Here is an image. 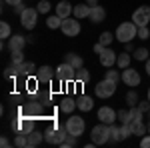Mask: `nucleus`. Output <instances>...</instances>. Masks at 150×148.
<instances>
[{
	"instance_id": "nucleus-1",
	"label": "nucleus",
	"mask_w": 150,
	"mask_h": 148,
	"mask_svg": "<svg viewBox=\"0 0 150 148\" xmlns=\"http://www.w3.org/2000/svg\"><path fill=\"white\" fill-rule=\"evenodd\" d=\"M116 40L118 42H122V44H126V42H132L134 38H138V26L132 22H122V24H118V28H116Z\"/></svg>"
},
{
	"instance_id": "nucleus-2",
	"label": "nucleus",
	"mask_w": 150,
	"mask_h": 148,
	"mask_svg": "<svg viewBox=\"0 0 150 148\" xmlns=\"http://www.w3.org/2000/svg\"><path fill=\"white\" fill-rule=\"evenodd\" d=\"M90 138H92L94 144H98V146H102L106 142H110V124H96L92 128V132H90Z\"/></svg>"
},
{
	"instance_id": "nucleus-3",
	"label": "nucleus",
	"mask_w": 150,
	"mask_h": 148,
	"mask_svg": "<svg viewBox=\"0 0 150 148\" xmlns=\"http://www.w3.org/2000/svg\"><path fill=\"white\" fill-rule=\"evenodd\" d=\"M66 130H68V134L72 136L80 138L84 134V130H86V122H84V118L82 116H74V114H70V118H66Z\"/></svg>"
},
{
	"instance_id": "nucleus-4",
	"label": "nucleus",
	"mask_w": 150,
	"mask_h": 148,
	"mask_svg": "<svg viewBox=\"0 0 150 148\" xmlns=\"http://www.w3.org/2000/svg\"><path fill=\"white\" fill-rule=\"evenodd\" d=\"M116 82H112V80H108V78H104L100 80L96 86H94V94L98 96V98H110V96H114V92H116Z\"/></svg>"
},
{
	"instance_id": "nucleus-5",
	"label": "nucleus",
	"mask_w": 150,
	"mask_h": 148,
	"mask_svg": "<svg viewBox=\"0 0 150 148\" xmlns=\"http://www.w3.org/2000/svg\"><path fill=\"white\" fill-rule=\"evenodd\" d=\"M56 80L62 84V82H74L76 80V68L70 66L68 62H62L56 66Z\"/></svg>"
},
{
	"instance_id": "nucleus-6",
	"label": "nucleus",
	"mask_w": 150,
	"mask_h": 148,
	"mask_svg": "<svg viewBox=\"0 0 150 148\" xmlns=\"http://www.w3.org/2000/svg\"><path fill=\"white\" fill-rule=\"evenodd\" d=\"M60 30H62V34L68 36V38H74V36L80 34L82 26L78 22V18H74V16H68V18H64L62 20V26H60Z\"/></svg>"
},
{
	"instance_id": "nucleus-7",
	"label": "nucleus",
	"mask_w": 150,
	"mask_h": 148,
	"mask_svg": "<svg viewBox=\"0 0 150 148\" xmlns=\"http://www.w3.org/2000/svg\"><path fill=\"white\" fill-rule=\"evenodd\" d=\"M38 8H26V10L20 14V24H22V28L26 30H34L36 28V22H38Z\"/></svg>"
},
{
	"instance_id": "nucleus-8",
	"label": "nucleus",
	"mask_w": 150,
	"mask_h": 148,
	"mask_svg": "<svg viewBox=\"0 0 150 148\" xmlns=\"http://www.w3.org/2000/svg\"><path fill=\"white\" fill-rule=\"evenodd\" d=\"M132 22L136 26H148L150 24V6H146V4L138 6L136 10L132 12Z\"/></svg>"
},
{
	"instance_id": "nucleus-9",
	"label": "nucleus",
	"mask_w": 150,
	"mask_h": 148,
	"mask_svg": "<svg viewBox=\"0 0 150 148\" xmlns=\"http://www.w3.org/2000/svg\"><path fill=\"white\" fill-rule=\"evenodd\" d=\"M56 78V68H52V66H40V68L36 70V80H38V84H50L52 80Z\"/></svg>"
},
{
	"instance_id": "nucleus-10",
	"label": "nucleus",
	"mask_w": 150,
	"mask_h": 148,
	"mask_svg": "<svg viewBox=\"0 0 150 148\" xmlns=\"http://www.w3.org/2000/svg\"><path fill=\"white\" fill-rule=\"evenodd\" d=\"M122 82L126 84V86H130V88H134V86H140V82H142V76H140L138 70L134 68H124L122 70Z\"/></svg>"
},
{
	"instance_id": "nucleus-11",
	"label": "nucleus",
	"mask_w": 150,
	"mask_h": 148,
	"mask_svg": "<svg viewBox=\"0 0 150 148\" xmlns=\"http://www.w3.org/2000/svg\"><path fill=\"white\" fill-rule=\"evenodd\" d=\"M116 58H118V52H114L110 46H106L102 52L98 54V60H100V64H102L104 68H112L116 64Z\"/></svg>"
},
{
	"instance_id": "nucleus-12",
	"label": "nucleus",
	"mask_w": 150,
	"mask_h": 148,
	"mask_svg": "<svg viewBox=\"0 0 150 148\" xmlns=\"http://www.w3.org/2000/svg\"><path fill=\"white\" fill-rule=\"evenodd\" d=\"M98 120L104 122V124H114L118 120V112L110 106H100L98 108Z\"/></svg>"
},
{
	"instance_id": "nucleus-13",
	"label": "nucleus",
	"mask_w": 150,
	"mask_h": 148,
	"mask_svg": "<svg viewBox=\"0 0 150 148\" xmlns=\"http://www.w3.org/2000/svg\"><path fill=\"white\" fill-rule=\"evenodd\" d=\"M28 44V40H26V36L22 34H12L8 38V50H24V46Z\"/></svg>"
},
{
	"instance_id": "nucleus-14",
	"label": "nucleus",
	"mask_w": 150,
	"mask_h": 148,
	"mask_svg": "<svg viewBox=\"0 0 150 148\" xmlns=\"http://www.w3.org/2000/svg\"><path fill=\"white\" fill-rule=\"evenodd\" d=\"M54 8H56V14L62 18V20H64V18H68V16H72V12H74V6L70 4L68 0H60Z\"/></svg>"
},
{
	"instance_id": "nucleus-15",
	"label": "nucleus",
	"mask_w": 150,
	"mask_h": 148,
	"mask_svg": "<svg viewBox=\"0 0 150 148\" xmlns=\"http://www.w3.org/2000/svg\"><path fill=\"white\" fill-rule=\"evenodd\" d=\"M76 106H78V110H80V112H90V110L94 108L92 96H86V94L76 96Z\"/></svg>"
},
{
	"instance_id": "nucleus-16",
	"label": "nucleus",
	"mask_w": 150,
	"mask_h": 148,
	"mask_svg": "<svg viewBox=\"0 0 150 148\" xmlns=\"http://www.w3.org/2000/svg\"><path fill=\"white\" fill-rule=\"evenodd\" d=\"M88 20H90L92 24H100V22H104V20H106V10H104L102 6H92Z\"/></svg>"
},
{
	"instance_id": "nucleus-17",
	"label": "nucleus",
	"mask_w": 150,
	"mask_h": 148,
	"mask_svg": "<svg viewBox=\"0 0 150 148\" xmlns=\"http://www.w3.org/2000/svg\"><path fill=\"white\" fill-rule=\"evenodd\" d=\"M58 108H60V112H64V114H72L78 108V106H76V98H70V96L62 98L60 104H58Z\"/></svg>"
},
{
	"instance_id": "nucleus-18",
	"label": "nucleus",
	"mask_w": 150,
	"mask_h": 148,
	"mask_svg": "<svg viewBox=\"0 0 150 148\" xmlns=\"http://www.w3.org/2000/svg\"><path fill=\"white\" fill-rule=\"evenodd\" d=\"M16 68H18V72H20V76H26V78H28V76H34L36 70H38V68H36V64H34V62H30V60H28V62L24 60L22 64H18Z\"/></svg>"
},
{
	"instance_id": "nucleus-19",
	"label": "nucleus",
	"mask_w": 150,
	"mask_h": 148,
	"mask_svg": "<svg viewBox=\"0 0 150 148\" xmlns=\"http://www.w3.org/2000/svg\"><path fill=\"white\" fill-rule=\"evenodd\" d=\"M64 62H68L70 66H74L76 70L84 66V58H82L80 54H76V52H68V54H64Z\"/></svg>"
},
{
	"instance_id": "nucleus-20",
	"label": "nucleus",
	"mask_w": 150,
	"mask_h": 148,
	"mask_svg": "<svg viewBox=\"0 0 150 148\" xmlns=\"http://www.w3.org/2000/svg\"><path fill=\"white\" fill-rule=\"evenodd\" d=\"M90 10H92V6H88L86 2H84V4H76V6H74V12H72V16L78 18V20H82V18H88V16H90Z\"/></svg>"
},
{
	"instance_id": "nucleus-21",
	"label": "nucleus",
	"mask_w": 150,
	"mask_h": 148,
	"mask_svg": "<svg viewBox=\"0 0 150 148\" xmlns=\"http://www.w3.org/2000/svg\"><path fill=\"white\" fill-rule=\"evenodd\" d=\"M130 128H132V136H144V134H148V128L146 124L142 122V120H130Z\"/></svg>"
},
{
	"instance_id": "nucleus-22",
	"label": "nucleus",
	"mask_w": 150,
	"mask_h": 148,
	"mask_svg": "<svg viewBox=\"0 0 150 148\" xmlns=\"http://www.w3.org/2000/svg\"><path fill=\"white\" fill-rule=\"evenodd\" d=\"M42 140H44V132H38V130H32L30 134H28V148H36L42 144Z\"/></svg>"
},
{
	"instance_id": "nucleus-23",
	"label": "nucleus",
	"mask_w": 150,
	"mask_h": 148,
	"mask_svg": "<svg viewBox=\"0 0 150 148\" xmlns=\"http://www.w3.org/2000/svg\"><path fill=\"white\" fill-rule=\"evenodd\" d=\"M22 112H26L28 116H42V114H44V108H42L40 102H30L28 106H24Z\"/></svg>"
},
{
	"instance_id": "nucleus-24",
	"label": "nucleus",
	"mask_w": 150,
	"mask_h": 148,
	"mask_svg": "<svg viewBox=\"0 0 150 148\" xmlns=\"http://www.w3.org/2000/svg\"><path fill=\"white\" fill-rule=\"evenodd\" d=\"M130 62H132V56H130V52H126V50H124V52H120L118 58H116V66H118L120 70L128 68V66H130Z\"/></svg>"
},
{
	"instance_id": "nucleus-25",
	"label": "nucleus",
	"mask_w": 150,
	"mask_h": 148,
	"mask_svg": "<svg viewBox=\"0 0 150 148\" xmlns=\"http://www.w3.org/2000/svg\"><path fill=\"white\" fill-rule=\"evenodd\" d=\"M148 54H150V50L148 48H144V46H142V48H136V50H134V52H132V58H134V60H142V62H146V60H148Z\"/></svg>"
},
{
	"instance_id": "nucleus-26",
	"label": "nucleus",
	"mask_w": 150,
	"mask_h": 148,
	"mask_svg": "<svg viewBox=\"0 0 150 148\" xmlns=\"http://www.w3.org/2000/svg\"><path fill=\"white\" fill-rule=\"evenodd\" d=\"M14 146L16 148H28V134L26 132H18L14 136Z\"/></svg>"
},
{
	"instance_id": "nucleus-27",
	"label": "nucleus",
	"mask_w": 150,
	"mask_h": 148,
	"mask_svg": "<svg viewBox=\"0 0 150 148\" xmlns=\"http://www.w3.org/2000/svg\"><path fill=\"white\" fill-rule=\"evenodd\" d=\"M46 26L50 28V30H56V28H60V26H62V18H60L58 14L48 16V18H46Z\"/></svg>"
},
{
	"instance_id": "nucleus-28",
	"label": "nucleus",
	"mask_w": 150,
	"mask_h": 148,
	"mask_svg": "<svg viewBox=\"0 0 150 148\" xmlns=\"http://www.w3.org/2000/svg\"><path fill=\"white\" fill-rule=\"evenodd\" d=\"M126 104H128V108H132V106H138V102H140V98H138V92L136 90H130L126 94Z\"/></svg>"
},
{
	"instance_id": "nucleus-29",
	"label": "nucleus",
	"mask_w": 150,
	"mask_h": 148,
	"mask_svg": "<svg viewBox=\"0 0 150 148\" xmlns=\"http://www.w3.org/2000/svg\"><path fill=\"white\" fill-rule=\"evenodd\" d=\"M10 62L14 64V66L22 64L24 62V50H12L10 52Z\"/></svg>"
},
{
	"instance_id": "nucleus-30",
	"label": "nucleus",
	"mask_w": 150,
	"mask_h": 148,
	"mask_svg": "<svg viewBox=\"0 0 150 148\" xmlns=\"http://www.w3.org/2000/svg\"><path fill=\"white\" fill-rule=\"evenodd\" d=\"M88 80H90V72L84 68V66L76 70V82H80V84H86Z\"/></svg>"
},
{
	"instance_id": "nucleus-31",
	"label": "nucleus",
	"mask_w": 150,
	"mask_h": 148,
	"mask_svg": "<svg viewBox=\"0 0 150 148\" xmlns=\"http://www.w3.org/2000/svg\"><path fill=\"white\" fill-rule=\"evenodd\" d=\"M10 36H12L10 24H8V22H4V20H2V22H0V38H2V40H8Z\"/></svg>"
},
{
	"instance_id": "nucleus-32",
	"label": "nucleus",
	"mask_w": 150,
	"mask_h": 148,
	"mask_svg": "<svg viewBox=\"0 0 150 148\" xmlns=\"http://www.w3.org/2000/svg\"><path fill=\"white\" fill-rule=\"evenodd\" d=\"M122 140V134H120V126L110 124V142H120Z\"/></svg>"
},
{
	"instance_id": "nucleus-33",
	"label": "nucleus",
	"mask_w": 150,
	"mask_h": 148,
	"mask_svg": "<svg viewBox=\"0 0 150 148\" xmlns=\"http://www.w3.org/2000/svg\"><path fill=\"white\" fill-rule=\"evenodd\" d=\"M112 40H116V36L112 34V32H102L100 38H98V42H100L102 46H110V44H112Z\"/></svg>"
},
{
	"instance_id": "nucleus-34",
	"label": "nucleus",
	"mask_w": 150,
	"mask_h": 148,
	"mask_svg": "<svg viewBox=\"0 0 150 148\" xmlns=\"http://www.w3.org/2000/svg\"><path fill=\"white\" fill-rule=\"evenodd\" d=\"M104 78H108V80H112V82H116V84H118V82L122 80V72L108 68V70H106V76H104Z\"/></svg>"
},
{
	"instance_id": "nucleus-35",
	"label": "nucleus",
	"mask_w": 150,
	"mask_h": 148,
	"mask_svg": "<svg viewBox=\"0 0 150 148\" xmlns=\"http://www.w3.org/2000/svg\"><path fill=\"white\" fill-rule=\"evenodd\" d=\"M118 120H120V124H128V122L132 120V118H130V108H128V110H124V108L118 110Z\"/></svg>"
},
{
	"instance_id": "nucleus-36",
	"label": "nucleus",
	"mask_w": 150,
	"mask_h": 148,
	"mask_svg": "<svg viewBox=\"0 0 150 148\" xmlns=\"http://www.w3.org/2000/svg\"><path fill=\"white\" fill-rule=\"evenodd\" d=\"M76 144H78V138L72 136V134H68V138H66V140H64V142H62L60 146H62V148H74Z\"/></svg>"
},
{
	"instance_id": "nucleus-37",
	"label": "nucleus",
	"mask_w": 150,
	"mask_h": 148,
	"mask_svg": "<svg viewBox=\"0 0 150 148\" xmlns=\"http://www.w3.org/2000/svg\"><path fill=\"white\" fill-rule=\"evenodd\" d=\"M16 76H20V72H18V68H16L14 64L4 70V78H16Z\"/></svg>"
},
{
	"instance_id": "nucleus-38",
	"label": "nucleus",
	"mask_w": 150,
	"mask_h": 148,
	"mask_svg": "<svg viewBox=\"0 0 150 148\" xmlns=\"http://www.w3.org/2000/svg\"><path fill=\"white\" fill-rule=\"evenodd\" d=\"M120 134H122V140L132 136V128H130V122L128 124H120Z\"/></svg>"
},
{
	"instance_id": "nucleus-39",
	"label": "nucleus",
	"mask_w": 150,
	"mask_h": 148,
	"mask_svg": "<svg viewBox=\"0 0 150 148\" xmlns=\"http://www.w3.org/2000/svg\"><path fill=\"white\" fill-rule=\"evenodd\" d=\"M36 8H38L40 14H48V12H50V2H48V0H40Z\"/></svg>"
},
{
	"instance_id": "nucleus-40",
	"label": "nucleus",
	"mask_w": 150,
	"mask_h": 148,
	"mask_svg": "<svg viewBox=\"0 0 150 148\" xmlns=\"http://www.w3.org/2000/svg\"><path fill=\"white\" fill-rule=\"evenodd\" d=\"M142 116H144V112L140 110L138 106H132V108H130V118H132V120H142Z\"/></svg>"
},
{
	"instance_id": "nucleus-41",
	"label": "nucleus",
	"mask_w": 150,
	"mask_h": 148,
	"mask_svg": "<svg viewBox=\"0 0 150 148\" xmlns=\"http://www.w3.org/2000/svg\"><path fill=\"white\" fill-rule=\"evenodd\" d=\"M138 38L140 40H148L150 38V28L148 26H138Z\"/></svg>"
},
{
	"instance_id": "nucleus-42",
	"label": "nucleus",
	"mask_w": 150,
	"mask_h": 148,
	"mask_svg": "<svg viewBox=\"0 0 150 148\" xmlns=\"http://www.w3.org/2000/svg\"><path fill=\"white\" fill-rule=\"evenodd\" d=\"M138 108H140L144 114L150 112V100H148V98H146V100H140V102H138Z\"/></svg>"
},
{
	"instance_id": "nucleus-43",
	"label": "nucleus",
	"mask_w": 150,
	"mask_h": 148,
	"mask_svg": "<svg viewBox=\"0 0 150 148\" xmlns=\"http://www.w3.org/2000/svg\"><path fill=\"white\" fill-rule=\"evenodd\" d=\"M140 146L142 148H150V134H144L140 138Z\"/></svg>"
},
{
	"instance_id": "nucleus-44",
	"label": "nucleus",
	"mask_w": 150,
	"mask_h": 148,
	"mask_svg": "<svg viewBox=\"0 0 150 148\" xmlns=\"http://www.w3.org/2000/svg\"><path fill=\"white\" fill-rule=\"evenodd\" d=\"M12 8H14V12H16V14L20 16V14H22V12L28 8V6H24V2H20V4H16V6H12Z\"/></svg>"
},
{
	"instance_id": "nucleus-45",
	"label": "nucleus",
	"mask_w": 150,
	"mask_h": 148,
	"mask_svg": "<svg viewBox=\"0 0 150 148\" xmlns=\"http://www.w3.org/2000/svg\"><path fill=\"white\" fill-rule=\"evenodd\" d=\"M0 146H2V148H8V146H12V142L6 136H2V138H0Z\"/></svg>"
},
{
	"instance_id": "nucleus-46",
	"label": "nucleus",
	"mask_w": 150,
	"mask_h": 148,
	"mask_svg": "<svg viewBox=\"0 0 150 148\" xmlns=\"http://www.w3.org/2000/svg\"><path fill=\"white\" fill-rule=\"evenodd\" d=\"M104 48H106V46H102V44H100V42H96V44H94V48H92V50H94V54H100V52H102Z\"/></svg>"
},
{
	"instance_id": "nucleus-47",
	"label": "nucleus",
	"mask_w": 150,
	"mask_h": 148,
	"mask_svg": "<svg viewBox=\"0 0 150 148\" xmlns=\"http://www.w3.org/2000/svg\"><path fill=\"white\" fill-rule=\"evenodd\" d=\"M124 50H126V52H134V50H136V48H134V42H126V44H124Z\"/></svg>"
},
{
	"instance_id": "nucleus-48",
	"label": "nucleus",
	"mask_w": 150,
	"mask_h": 148,
	"mask_svg": "<svg viewBox=\"0 0 150 148\" xmlns=\"http://www.w3.org/2000/svg\"><path fill=\"white\" fill-rule=\"evenodd\" d=\"M4 2H6V4H10V6H16V4H20L22 0H4Z\"/></svg>"
},
{
	"instance_id": "nucleus-49",
	"label": "nucleus",
	"mask_w": 150,
	"mask_h": 148,
	"mask_svg": "<svg viewBox=\"0 0 150 148\" xmlns=\"http://www.w3.org/2000/svg\"><path fill=\"white\" fill-rule=\"evenodd\" d=\"M88 6H98V0H86Z\"/></svg>"
},
{
	"instance_id": "nucleus-50",
	"label": "nucleus",
	"mask_w": 150,
	"mask_h": 148,
	"mask_svg": "<svg viewBox=\"0 0 150 148\" xmlns=\"http://www.w3.org/2000/svg\"><path fill=\"white\" fill-rule=\"evenodd\" d=\"M146 74H148V76H150V58H148V60H146Z\"/></svg>"
},
{
	"instance_id": "nucleus-51",
	"label": "nucleus",
	"mask_w": 150,
	"mask_h": 148,
	"mask_svg": "<svg viewBox=\"0 0 150 148\" xmlns=\"http://www.w3.org/2000/svg\"><path fill=\"white\" fill-rule=\"evenodd\" d=\"M146 98H148V100H150V86H148V94H146Z\"/></svg>"
},
{
	"instance_id": "nucleus-52",
	"label": "nucleus",
	"mask_w": 150,
	"mask_h": 148,
	"mask_svg": "<svg viewBox=\"0 0 150 148\" xmlns=\"http://www.w3.org/2000/svg\"><path fill=\"white\" fill-rule=\"evenodd\" d=\"M146 128H148V134H150V120H148V124H146Z\"/></svg>"
},
{
	"instance_id": "nucleus-53",
	"label": "nucleus",
	"mask_w": 150,
	"mask_h": 148,
	"mask_svg": "<svg viewBox=\"0 0 150 148\" xmlns=\"http://www.w3.org/2000/svg\"><path fill=\"white\" fill-rule=\"evenodd\" d=\"M148 116H150V112H148Z\"/></svg>"
}]
</instances>
